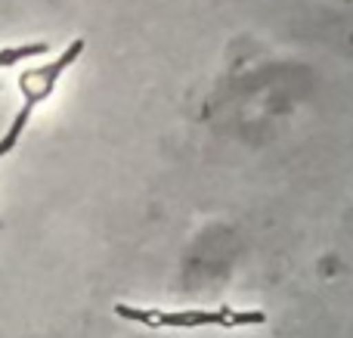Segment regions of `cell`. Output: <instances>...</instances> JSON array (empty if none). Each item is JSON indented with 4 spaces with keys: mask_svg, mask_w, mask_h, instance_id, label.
<instances>
[{
    "mask_svg": "<svg viewBox=\"0 0 353 338\" xmlns=\"http://www.w3.org/2000/svg\"><path fill=\"white\" fill-rule=\"evenodd\" d=\"M115 314L121 320L130 323H143L152 329H165V326H211V323H257L261 317L251 314H201V310H180V314H168V310H155V308H130V304H115Z\"/></svg>",
    "mask_w": 353,
    "mask_h": 338,
    "instance_id": "6da1fadb",
    "label": "cell"
},
{
    "mask_svg": "<svg viewBox=\"0 0 353 338\" xmlns=\"http://www.w3.org/2000/svg\"><path fill=\"white\" fill-rule=\"evenodd\" d=\"M84 53V41H72L65 50L59 53V59H53V62H47V66H41V68H34V72H28V74H22V81H19V87H22V93H25V103H31V106H37L41 99H47L50 93H53V87H56V81L62 78V72H65L68 66H72L78 56Z\"/></svg>",
    "mask_w": 353,
    "mask_h": 338,
    "instance_id": "7a4b0ae2",
    "label": "cell"
},
{
    "mask_svg": "<svg viewBox=\"0 0 353 338\" xmlns=\"http://www.w3.org/2000/svg\"><path fill=\"white\" fill-rule=\"evenodd\" d=\"M47 53V43H22V47H6L0 50V68H10L22 59H34V56Z\"/></svg>",
    "mask_w": 353,
    "mask_h": 338,
    "instance_id": "3957f363",
    "label": "cell"
}]
</instances>
